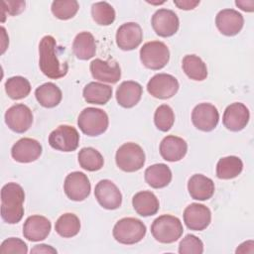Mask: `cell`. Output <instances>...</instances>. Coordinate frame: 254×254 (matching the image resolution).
<instances>
[{
	"label": "cell",
	"mask_w": 254,
	"mask_h": 254,
	"mask_svg": "<svg viewBox=\"0 0 254 254\" xmlns=\"http://www.w3.org/2000/svg\"><path fill=\"white\" fill-rule=\"evenodd\" d=\"M39 65L41 71L53 79L64 77L67 73L68 65L60 62L57 42L53 36L43 37L39 44Z\"/></svg>",
	"instance_id": "6da1fadb"
},
{
	"label": "cell",
	"mask_w": 254,
	"mask_h": 254,
	"mask_svg": "<svg viewBox=\"0 0 254 254\" xmlns=\"http://www.w3.org/2000/svg\"><path fill=\"white\" fill-rule=\"evenodd\" d=\"M25 192L16 183H8L1 190V217L9 223H18L24 215Z\"/></svg>",
	"instance_id": "7a4b0ae2"
},
{
	"label": "cell",
	"mask_w": 254,
	"mask_h": 254,
	"mask_svg": "<svg viewBox=\"0 0 254 254\" xmlns=\"http://www.w3.org/2000/svg\"><path fill=\"white\" fill-rule=\"evenodd\" d=\"M184 232L181 220L170 214H163L157 217L151 225V233L153 237L165 244L173 243L181 238Z\"/></svg>",
	"instance_id": "3957f363"
},
{
	"label": "cell",
	"mask_w": 254,
	"mask_h": 254,
	"mask_svg": "<svg viewBox=\"0 0 254 254\" xmlns=\"http://www.w3.org/2000/svg\"><path fill=\"white\" fill-rule=\"evenodd\" d=\"M146 225L138 218L124 217L113 227V237L121 244L132 245L140 242L146 235Z\"/></svg>",
	"instance_id": "277c9868"
},
{
	"label": "cell",
	"mask_w": 254,
	"mask_h": 254,
	"mask_svg": "<svg viewBox=\"0 0 254 254\" xmlns=\"http://www.w3.org/2000/svg\"><path fill=\"white\" fill-rule=\"evenodd\" d=\"M109 124L108 115L100 108H84L77 118V125L81 132L87 136H98L104 133Z\"/></svg>",
	"instance_id": "5b68a950"
},
{
	"label": "cell",
	"mask_w": 254,
	"mask_h": 254,
	"mask_svg": "<svg viewBox=\"0 0 254 254\" xmlns=\"http://www.w3.org/2000/svg\"><path fill=\"white\" fill-rule=\"evenodd\" d=\"M117 167L127 173L139 171L145 164V153L141 146L128 142L120 146L115 155Z\"/></svg>",
	"instance_id": "8992f818"
},
{
	"label": "cell",
	"mask_w": 254,
	"mask_h": 254,
	"mask_svg": "<svg viewBox=\"0 0 254 254\" xmlns=\"http://www.w3.org/2000/svg\"><path fill=\"white\" fill-rule=\"evenodd\" d=\"M140 60L147 68L153 70L161 69L169 63V48L165 43L160 41L147 42L140 50Z\"/></svg>",
	"instance_id": "52a82bcc"
},
{
	"label": "cell",
	"mask_w": 254,
	"mask_h": 254,
	"mask_svg": "<svg viewBox=\"0 0 254 254\" xmlns=\"http://www.w3.org/2000/svg\"><path fill=\"white\" fill-rule=\"evenodd\" d=\"M49 144L53 149L62 152H72L79 144L77 130L69 125H60L49 136Z\"/></svg>",
	"instance_id": "ba28073f"
},
{
	"label": "cell",
	"mask_w": 254,
	"mask_h": 254,
	"mask_svg": "<svg viewBox=\"0 0 254 254\" xmlns=\"http://www.w3.org/2000/svg\"><path fill=\"white\" fill-rule=\"evenodd\" d=\"M179 81L172 74H155L147 83L148 92L159 99H168L173 97L179 90Z\"/></svg>",
	"instance_id": "9c48e42d"
},
{
	"label": "cell",
	"mask_w": 254,
	"mask_h": 254,
	"mask_svg": "<svg viewBox=\"0 0 254 254\" xmlns=\"http://www.w3.org/2000/svg\"><path fill=\"white\" fill-rule=\"evenodd\" d=\"M90 182L82 172H72L65 177L64 190L66 196L74 201L84 200L90 193Z\"/></svg>",
	"instance_id": "30bf717a"
},
{
	"label": "cell",
	"mask_w": 254,
	"mask_h": 254,
	"mask_svg": "<svg viewBox=\"0 0 254 254\" xmlns=\"http://www.w3.org/2000/svg\"><path fill=\"white\" fill-rule=\"evenodd\" d=\"M151 24L155 33L163 38L175 35L180 27L177 14L170 9H159L152 16Z\"/></svg>",
	"instance_id": "8fae6325"
},
{
	"label": "cell",
	"mask_w": 254,
	"mask_h": 254,
	"mask_svg": "<svg viewBox=\"0 0 254 254\" xmlns=\"http://www.w3.org/2000/svg\"><path fill=\"white\" fill-rule=\"evenodd\" d=\"M5 123L16 133H24L33 123V113L31 109L22 103L15 104L7 109L5 113Z\"/></svg>",
	"instance_id": "7c38bea8"
},
{
	"label": "cell",
	"mask_w": 254,
	"mask_h": 254,
	"mask_svg": "<svg viewBox=\"0 0 254 254\" xmlns=\"http://www.w3.org/2000/svg\"><path fill=\"white\" fill-rule=\"evenodd\" d=\"M98 203L105 209H117L122 203V194L117 186L110 180H101L94 189Z\"/></svg>",
	"instance_id": "4fadbf2b"
},
{
	"label": "cell",
	"mask_w": 254,
	"mask_h": 254,
	"mask_svg": "<svg viewBox=\"0 0 254 254\" xmlns=\"http://www.w3.org/2000/svg\"><path fill=\"white\" fill-rule=\"evenodd\" d=\"M218 121V110L210 103H200L191 112V122L198 130L209 132L217 126Z\"/></svg>",
	"instance_id": "5bb4252c"
},
{
	"label": "cell",
	"mask_w": 254,
	"mask_h": 254,
	"mask_svg": "<svg viewBox=\"0 0 254 254\" xmlns=\"http://www.w3.org/2000/svg\"><path fill=\"white\" fill-rule=\"evenodd\" d=\"M211 221L210 209L200 203H190L184 210V222L190 230L201 231Z\"/></svg>",
	"instance_id": "9a60e30c"
},
{
	"label": "cell",
	"mask_w": 254,
	"mask_h": 254,
	"mask_svg": "<svg viewBox=\"0 0 254 254\" xmlns=\"http://www.w3.org/2000/svg\"><path fill=\"white\" fill-rule=\"evenodd\" d=\"M215 25L221 34L232 37L242 30L244 18L241 13L234 9H223L216 15Z\"/></svg>",
	"instance_id": "2e32d148"
},
{
	"label": "cell",
	"mask_w": 254,
	"mask_h": 254,
	"mask_svg": "<svg viewBox=\"0 0 254 254\" xmlns=\"http://www.w3.org/2000/svg\"><path fill=\"white\" fill-rule=\"evenodd\" d=\"M143 40V32L139 24L128 22L122 24L116 32V44L123 51H131L139 47Z\"/></svg>",
	"instance_id": "e0dca14e"
},
{
	"label": "cell",
	"mask_w": 254,
	"mask_h": 254,
	"mask_svg": "<svg viewBox=\"0 0 254 254\" xmlns=\"http://www.w3.org/2000/svg\"><path fill=\"white\" fill-rule=\"evenodd\" d=\"M249 110L240 102H234L226 107L223 113V125L230 131L238 132L246 127L249 121Z\"/></svg>",
	"instance_id": "ac0fdd59"
},
{
	"label": "cell",
	"mask_w": 254,
	"mask_h": 254,
	"mask_svg": "<svg viewBox=\"0 0 254 254\" xmlns=\"http://www.w3.org/2000/svg\"><path fill=\"white\" fill-rule=\"evenodd\" d=\"M42 145L35 139L22 138L11 149L12 158L19 163H31L40 158Z\"/></svg>",
	"instance_id": "d6986e66"
},
{
	"label": "cell",
	"mask_w": 254,
	"mask_h": 254,
	"mask_svg": "<svg viewBox=\"0 0 254 254\" xmlns=\"http://www.w3.org/2000/svg\"><path fill=\"white\" fill-rule=\"evenodd\" d=\"M89 69L93 78L107 83H116L121 77V69L117 62L95 59L90 63Z\"/></svg>",
	"instance_id": "ffe728a7"
},
{
	"label": "cell",
	"mask_w": 254,
	"mask_h": 254,
	"mask_svg": "<svg viewBox=\"0 0 254 254\" xmlns=\"http://www.w3.org/2000/svg\"><path fill=\"white\" fill-rule=\"evenodd\" d=\"M51 221L42 215L29 216L23 225V235L30 241H41L48 237L51 232Z\"/></svg>",
	"instance_id": "44dd1931"
},
{
	"label": "cell",
	"mask_w": 254,
	"mask_h": 254,
	"mask_svg": "<svg viewBox=\"0 0 254 254\" xmlns=\"http://www.w3.org/2000/svg\"><path fill=\"white\" fill-rule=\"evenodd\" d=\"M159 150L164 160L177 162L186 156L188 152V144L181 137L169 135L161 141Z\"/></svg>",
	"instance_id": "7402d4cb"
},
{
	"label": "cell",
	"mask_w": 254,
	"mask_h": 254,
	"mask_svg": "<svg viewBox=\"0 0 254 254\" xmlns=\"http://www.w3.org/2000/svg\"><path fill=\"white\" fill-rule=\"evenodd\" d=\"M188 190L191 198L207 200L214 193V183L211 179L201 174H195L188 182Z\"/></svg>",
	"instance_id": "603a6c76"
},
{
	"label": "cell",
	"mask_w": 254,
	"mask_h": 254,
	"mask_svg": "<svg viewBox=\"0 0 254 254\" xmlns=\"http://www.w3.org/2000/svg\"><path fill=\"white\" fill-rule=\"evenodd\" d=\"M143 88L140 83L127 80L120 83L116 90V100L118 104L124 108H131L135 106L141 99Z\"/></svg>",
	"instance_id": "cb8c5ba5"
},
{
	"label": "cell",
	"mask_w": 254,
	"mask_h": 254,
	"mask_svg": "<svg viewBox=\"0 0 254 254\" xmlns=\"http://www.w3.org/2000/svg\"><path fill=\"white\" fill-rule=\"evenodd\" d=\"M132 205L135 211L144 217L156 214L160 207L157 196L148 190L137 192L132 198Z\"/></svg>",
	"instance_id": "d4e9b609"
},
{
	"label": "cell",
	"mask_w": 254,
	"mask_h": 254,
	"mask_svg": "<svg viewBox=\"0 0 254 254\" xmlns=\"http://www.w3.org/2000/svg\"><path fill=\"white\" fill-rule=\"evenodd\" d=\"M146 183L154 189L167 187L172 181V171L166 164H154L145 171Z\"/></svg>",
	"instance_id": "484cf974"
},
{
	"label": "cell",
	"mask_w": 254,
	"mask_h": 254,
	"mask_svg": "<svg viewBox=\"0 0 254 254\" xmlns=\"http://www.w3.org/2000/svg\"><path fill=\"white\" fill-rule=\"evenodd\" d=\"M72 51L79 60L86 61L94 57L96 53V43L93 35L89 32H80L72 43Z\"/></svg>",
	"instance_id": "4316f807"
},
{
	"label": "cell",
	"mask_w": 254,
	"mask_h": 254,
	"mask_svg": "<svg viewBox=\"0 0 254 254\" xmlns=\"http://www.w3.org/2000/svg\"><path fill=\"white\" fill-rule=\"evenodd\" d=\"M82 94L87 103L104 105L112 96V87L104 83L92 81L84 86Z\"/></svg>",
	"instance_id": "83f0119b"
},
{
	"label": "cell",
	"mask_w": 254,
	"mask_h": 254,
	"mask_svg": "<svg viewBox=\"0 0 254 254\" xmlns=\"http://www.w3.org/2000/svg\"><path fill=\"white\" fill-rule=\"evenodd\" d=\"M35 96L40 105L46 108H53L62 101V90L53 82H46L38 86L35 90Z\"/></svg>",
	"instance_id": "f1b7e54d"
},
{
	"label": "cell",
	"mask_w": 254,
	"mask_h": 254,
	"mask_svg": "<svg viewBox=\"0 0 254 254\" xmlns=\"http://www.w3.org/2000/svg\"><path fill=\"white\" fill-rule=\"evenodd\" d=\"M185 73L190 79L201 81L207 77V67L204 62L195 55H187L182 62Z\"/></svg>",
	"instance_id": "f546056e"
},
{
	"label": "cell",
	"mask_w": 254,
	"mask_h": 254,
	"mask_svg": "<svg viewBox=\"0 0 254 254\" xmlns=\"http://www.w3.org/2000/svg\"><path fill=\"white\" fill-rule=\"evenodd\" d=\"M243 170V163L236 156H227L219 159L216 165V176L221 180L236 178Z\"/></svg>",
	"instance_id": "4dcf8cb0"
},
{
	"label": "cell",
	"mask_w": 254,
	"mask_h": 254,
	"mask_svg": "<svg viewBox=\"0 0 254 254\" xmlns=\"http://www.w3.org/2000/svg\"><path fill=\"white\" fill-rule=\"evenodd\" d=\"M57 233L64 238L75 236L80 230L79 218L73 213L62 214L55 224Z\"/></svg>",
	"instance_id": "1f68e13d"
},
{
	"label": "cell",
	"mask_w": 254,
	"mask_h": 254,
	"mask_svg": "<svg viewBox=\"0 0 254 254\" xmlns=\"http://www.w3.org/2000/svg\"><path fill=\"white\" fill-rule=\"evenodd\" d=\"M79 166L89 172H95L103 167L104 159L102 155L92 147L82 148L77 155Z\"/></svg>",
	"instance_id": "d6a6232c"
},
{
	"label": "cell",
	"mask_w": 254,
	"mask_h": 254,
	"mask_svg": "<svg viewBox=\"0 0 254 254\" xmlns=\"http://www.w3.org/2000/svg\"><path fill=\"white\" fill-rule=\"evenodd\" d=\"M5 90L11 99L19 100L29 95L31 84L29 80L23 76H12L6 80Z\"/></svg>",
	"instance_id": "836d02e7"
},
{
	"label": "cell",
	"mask_w": 254,
	"mask_h": 254,
	"mask_svg": "<svg viewBox=\"0 0 254 254\" xmlns=\"http://www.w3.org/2000/svg\"><path fill=\"white\" fill-rule=\"evenodd\" d=\"M91 16L93 21L101 26L111 25L115 20V10L107 2H96L91 6Z\"/></svg>",
	"instance_id": "e575fe53"
},
{
	"label": "cell",
	"mask_w": 254,
	"mask_h": 254,
	"mask_svg": "<svg viewBox=\"0 0 254 254\" xmlns=\"http://www.w3.org/2000/svg\"><path fill=\"white\" fill-rule=\"evenodd\" d=\"M79 5L75 0H57L52 3V13L60 20H68L78 11Z\"/></svg>",
	"instance_id": "d590c367"
},
{
	"label": "cell",
	"mask_w": 254,
	"mask_h": 254,
	"mask_svg": "<svg viewBox=\"0 0 254 254\" xmlns=\"http://www.w3.org/2000/svg\"><path fill=\"white\" fill-rule=\"evenodd\" d=\"M174 122L175 114L171 106L168 104H162L156 109L154 114V123L160 131H169L173 127Z\"/></svg>",
	"instance_id": "8d00e7d4"
},
{
	"label": "cell",
	"mask_w": 254,
	"mask_h": 254,
	"mask_svg": "<svg viewBox=\"0 0 254 254\" xmlns=\"http://www.w3.org/2000/svg\"><path fill=\"white\" fill-rule=\"evenodd\" d=\"M203 252L202 241L192 234L186 235L180 242V254H201Z\"/></svg>",
	"instance_id": "74e56055"
},
{
	"label": "cell",
	"mask_w": 254,
	"mask_h": 254,
	"mask_svg": "<svg viewBox=\"0 0 254 254\" xmlns=\"http://www.w3.org/2000/svg\"><path fill=\"white\" fill-rule=\"evenodd\" d=\"M27 252H28L27 244L20 238L10 237V238L4 240L0 246L1 254H10V253L26 254Z\"/></svg>",
	"instance_id": "f35d334b"
},
{
	"label": "cell",
	"mask_w": 254,
	"mask_h": 254,
	"mask_svg": "<svg viewBox=\"0 0 254 254\" xmlns=\"http://www.w3.org/2000/svg\"><path fill=\"white\" fill-rule=\"evenodd\" d=\"M2 11H7L8 14L15 16L20 14L25 9V1H3Z\"/></svg>",
	"instance_id": "ab89813d"
},
{
	"label": "cell",
	"mask_w": 254,
	"mask_h": 254,
	"mask_svg": "<svg viewBox=\"0 0 254 254\" xmlns=\"http://www.w3.org/2000/svg\"><path fill=\"white\" fill-rule=\"evenodd\" d=\"M174 4L183 10H192L194 9L198 4L199 0L197 1H192V0H174Z\"/></svg>",
	"instance_id": "60d3db41"
},
{
	"label": "cell",
	"mask_w": 254,
	"mask_h": 254,
	"mask_svg": "<svg viewBox=\"0 0 254 254\" xmlns=\"http://www.w3.org/2000/svg\"><path fill=\"white\" fill-rule=\"evenodd\" d=\"M235 4L241 10L245 12H253L254 11V1L253 0H236Z\"/></svg>",
	"instance_id": "b9f144b4"
},
{
	"label": "cell",
	"mask_w": 254,
	"mask_h": 254,
	"mask_svg": "<svg viewBox=\"0 0 254 254\" xmlns=\"http://www.w3.org/2000/svg\"><path fill=\"white\" fill-rule=\"evenodd\" d=\"M253 246H254V242L252 240H248L240 244L235 252L236 253H253L254 252Z\"/></svg>",
	"instance_id": "7bdbcfd3"
},
{
	"label": "cell",
	"mask_w": 254,
	"mask_h": 254,
	"mask_svg": "<svg viewBox=\"0 0 254 254\" xmlns=\"http://www.w3.org/2000/svg\"><path fill=\"white\" fill-rule=\"evenodd\" d=\"M31 253H54L55 254V253H57V250L50 245L40 244V245H36L31 250Z\"/></svg>",
	"instance_id": "ee69618b"
}]
</instances>
